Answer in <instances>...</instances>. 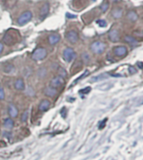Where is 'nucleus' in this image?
<instances>
[{"label":"nucleus","instance_id":"35","mask_svg":"<svg viewBox=\"0 0 143 160\" xmlns=\"http://www.w3.org/2000/svg\"><path fill=\"white\" fill-rule=\"evenodd\" d=\"M66 17L69 18V19H75L76 18V15H72L71 13H66Z\"/></svg>","mask_w":143,"mask_h":160},{"label":"nucleus","instance_id":"27","mask_svg":"<svg viewBox=\"0 0 143 160\" xmlns=\"http://www.w3.org/2000/svg\"><path fill=\"white\" fill-rule=\"evenodd\" d=\"M28 115H29V112H28V110H26V111H24V113L22 114V116H21V121L22 122H26L27 121V119H28Z\"/></svg>","mask_w":143,"mask_h":160},{"label":"nucleus","instance_id":"31","mask_svg":"<svg viewBox=\"0 0 143 160\" xmlns=\"http://www.w3.org/2000/svg\"><path fill=\"white\" fill-rule=\"evenodd\" d=\"M82 58H83V60L84 61H86V62H88V61H89V56H88V54L87 53L83 54Z\"/></svg>","mask_w":143,"mask_h":160},{"label":"nucleus","instance_id":"11","mask_svg":"<svg viewBox=\"0 0 143 160\" xmlns=\"http://www.w3.org/2000/svg\"><path fill=\"white\" fill-rule=\"evenodd\" d=\"M109 38H110V41L112 42H117L120 40V35L119 32L116 30H112L109 33Z\"/></svg>","mask_w":143,"mask_h":160},{"label":"nucleus","instance_id":"39","mask_svg":"<svg viewBox=\"0 0 143 160\" xmlns=\"http://www.w3.org/2000/svg\"><path fill=\"white\" fill-rule=\"evenodd\" d=\"M0 87H1V86H0Z\"/></svg>","mask_w":143,"mask_h":160},{"label":"nucleus","instance_id":"2","mask_svg":"<svg viewBox=\"0 0 143 160\" xmlns=\"http://www.w3.org/2000/svg\"><path fill=\"white\" fill-rule=\"evenodd\" d=\"M105 48H106V44L101 41H95L90 45L91 51L93 53L97 54L103 53L105 50Z\"/></svg>","mask_w":143,"mask_h":160},{"label":"nucleus","instance_id":"9","mask_svg":"<svg viewBox=\"0 0 143 160\" xmlns=\"http://www.w3.org/2000/svg\"><path fill=\"white\" fill-rule=\"evenodd\" d=\"M44 94L49 97H54L57 94V90H56V88L52 87V85L46 86L44 89Z\"/></svg>","mask_w":143,"mask_h":160},{"label":"nucleus","instance_id":"15","mask_svg":"<svg viewBox=\"0 0 143 160\" xmlns=\"http://www.w3.org/2000/svg\"><path fill=\"white\" fill-rule=\"evenodd\" d=\"M50 105H51V102L48 100H43L39 105V110L41 112H45L50 107Z\"/></svg>","mask_w":143,"mask_h":160},{"label":"nucleus","instance_id":"17","mask_svg":"<svg viewBox=\"0 0 143 160\" xmlns=\"http://www.w3.org/2000/svg\"><path fill=\"white\" fill-rule=\"evenodd\" d=\"M15 71V67L14 65L12 64H8L6 65L4 67H3V71L7 74H11L14 71Z\"/></svg>","mask_w":143,"mask_h":160},{"label":"nucleus","instance_id":"20","mask_svg":"<svg viewBox=\"0 0 143 160\" xmlns=\"http://www.w3.org/2000/svg\"><path fill=\"white\" fill-rule=\"evenodd\" d=\"M125 42H127L128 44H131V45H136L137 44V40L136 39H134L131 36H125Z\"/></svg>","mask_w":143,"mask_h":160},{"label":"nucleus","instance_id":"34","mask_svg":"<svg viewBox=\"0 0 143 160\" xmlns=\"http://www.w3.org/2000/svg\"><path fill=\"white\" fill-rule=\"evenodd\" d=\"M129 72L131 73V74H135V73H136V70L134 68V67H129Z\"/></svg>","mask_w":143,"mask_h":160},{"label":"nucleus","instance_id":"19","mask_svg":"<svg viewBox=\"0 0 143 160\" xmlns=\"http://www.w3.org/2000/svg\"><path fill=\"white\" fill-rule=\"evenodd\" d=\"M111 13L115 19H120L123 14V11L121 9H113Z\"/></svg>","mask_w":143,"mask_h":160},{"label":"nucleus","instance_id":"7","mask_svg":"<svg viewBox=\"0 0 143 160\" xmlns=\"http://www.w3.org/2000/svg\"><path fill=\"white\" fill-rule=\"evenodd\" d=\"M3 40V42L5 43L6 44H8V45H13V44H15L16 39H15V37L11 33L7 32L4 34Z\"/></svg>","mask_w":143,"mask_h":160},{"label":"nucleus","instance_id":"32","mask_svg":"<svg viewBox=\"0 0 143 160\" xmlns=\"http://www.w3.org/2000/svg\"><path fill=\"white\" fill-rule=\"evenodd\" d=\"M106 122H107V118H105V119L103 120V122L99 124V129H103V128H104V126H105V124H106Z\"/></svg>","mask_w":143,"mask_h":160},{"label":"nucleus","instance_id":"18","mask_svg":"<svg viewBox=\"0 0 143 160\" xmlns=\"http://www.w3.org/2000/svg\"><path fill=\"white\" fill-rule=\"evenodd\" d=\"M127 19L131 21H136L138 19V15L135 11H129L127 13Z\"/></svg>","mask_w":143,"mask_h":160},{"label":"nucleus","instance_id":"38","mask_svg":"<svg viewBox=\"0 0 143 160\" xmlns=\"http://www.w3.org/2000/svg\"><path fill=\"white\" fill-rule=\"evenodd\" d=\"M93 1H96V0H93Z\"/></svg>","mask_w":143,"mask_h":160},{"label":"nucleus","instance_id":"36","mask_svg":"<svg viewBox=\"0 0 143 160\" xmlns=\"http://www.w3.org/2000/svg\"><path fill=\"white\" fill-rule=\"evenodd\" d=\"M3 50V44L2 42H0V54H2Z\"/></svg>","mask_w":143,"mask_h":160},{"label":"nucleus","instance_id":"1","mask_svg":"<svg viewBox=\"0 0 143 160\" xmlns=\"http://www.w3.org/2000/svg\"><path fill=\"white\" fill-rule=\"evenodd\" d=\"M47 55V50L42 48V47H39L37 49L35 50L33 53H32V59L35 61H43L45 58L46 57Z\"/></svg>","mask_w":143,"mask_h":160},{"label":"nucleus","instance_id":"23","mask_svg":"<svg viewBox=\"0 0 143 160\" xmlns=\"http://www.w3.org/2000/svg\"><path fill=\"white\" fill-rule=\"evenodd\" d=\"M88 74H89L88 71H85V72H84V73L83 74V75H80V76H79V77H78L77 79H76V80L74 81V82L73 83V85H74V84H76V83H77V82H78V81H79L80 80H82V79H83L84 77H86V76H87V75H88Z\"/></svg>","mask_w":143,"mask_h":160},{"label":"nucleus","instance_id":"16","mask_svg":"<svg viewBox=\"0 0 143 160\" xmlns=\"http://www.w3.org/2000/svg\"><path fill=\"white\" fill-rule=\"evenodd\" d=\"M14 121L12 120L11 118H6L4 120L3 126H4V128H6V129L10 130V129L14 128Z\"/></svg>","mask_w":143,"mask_h":160},{"label":"nucleus","instance_id":"6","mask_svg":"<svg viewBox=\"0 0 143 160\" xmlns=\"http://www.w3.org/2000/svg\"><path fill=\"white\" fill-rule=\"evenodd\" d=\"M64 84H65L64 78L60 76V75H57V76H56L54 78H52V81H51V83H50V85H52V87H54V88H58V87L63 85Z\"/></svg>","mask_w":143,"mask_h":160},{"label":"nucleus","instance_id":"25","mask_svg":"<svg viewBox=\"0 0 143 160\" xmlns=\"http://www.w3.org/2000/svg\"><path fill=\"white\" fill-rule=\"evenodd\" d=\"M58 74H59L60 76H62V77H63V78L66 77V75H67V73H66V71H65V69H63L62 67H60V68H59Z\"/></svg>","mask_w":143,"mask_h":160},{"label":"nucleus","instance_id":"3","mask_svg":"<svg viewBox=\"0 0 143 160\" xmlns=\"http://www.w3.org/2000/svg\"><path fill=\"white\" fill-rule=\"evenodd\" d=\"M77 54L76 52L73 50V48H70V47H67L66 48L63 52H62V58L63 60L66 61V62H72L75 58H76Z\"/></svg>","mask_w":143,"mask_h":160},{"label":"nucleus","instance_id":"37","mask_svg":"<svg viewBox=\"0 0 143 160\" xmlns=\"http://www.w3.org/2000/svg\"><path fill=\"white\" fill-rule=\"evenodd\" d=\"M137 65L141 68V69H143V63L142 62H137Z\"/></svg>","mask_w":143,"mask_h":160},{"label":"nucleus","instance_id":"13","mask_svg":"<svg viewBox=\"0 0 143 160\" xmlns=\"http://www.w3.org/2000/svg\"><path fill=\"white\" fill-rule=\"evenodd\" d=\"M14 88L18 91H24L25 88V85H24V81H23V79L19 78L15 81L14 82Z\"/></svg>","mask_w":143,"mask_h":160},{"label":"nucleus","instance_id":"22","mask_svg":"<svg viewBox=\"0 0 143 160\" xmlns=\"http://www.w3.org/2000/svg\"><path fill=\"white\" fill-rule=\"evenodd\" d=\"M108 77V75H105V74H101V75H97V76H94L91 79L92 81H102L104 79H106Z\"/></svg>","mask_w":143,"mask_h":160},{"label":"nucleus","instance_id":"24","mask_svg":"<svg viewBox=\"0 0 143 160\" xmlns=\"http://www.w3.org/2000/svg\"><path fill=\"white\" fill-rule=\"evenodd\" d=\"M108 9H109V3H107V2L102 3L101 6H100V9L103 13H105L106 11L108 10Z\"/></svg>","mask_w":143,"mask_h":160},{"label":"nucleus","instance_id":"8","mask_svg":"<svg viewBox=\"0 0 143 160\" xmlns=\"http://www.w3.org/2000/svg\"><path fill=\"white\" fill-rule=\"evenodd\" d=\"M49 11H50V4L48 3H45L41 9V11H40V18H41V19H43L48 15Z\"/></svg>","mask_w":143,"mask_h":160},{"label":"nucleus","instance_id":"26","mask_svg":"<svg viewBox=\"0 0 143 160\" xmlns=\"http://www.w3.org/2000/svg\"><path fill=\"white\" fill-rule=\"evenodd\" d=\"M91 91V87H85V88H83V89H82V90H80L79 91V92L81 93V94H84V95H86V94H88L89 92Z\"/></svg>","mask_w":143,"mask_h":160},{"label":"nucleus","instance_id":"21","mask_svg":"<svg viewBox=\"0 0 143 160\" xmlns=\"http://www.w3.org/2000/svg\"><path fill=\"white\" fill-rule=\"evenodd\" d=\"M46 74H47V71H46V69L44 68V67L39 69V71H37V75H38L40 78H44L45 76L46 75Z\"/></svg>","mask_w":143,"mask_h":160},{"label":"nucleus","instance_id":"14","mask_svg":"<svg viewBox=\"0 0 143 160\" xmlns=\"http://www.w3.org/2000/svg\"><path fill=\"white\" fill-rule=\"evenodd\" d=\"M114 53H115V55H117V56H123V55L126 54L127 50L124 46H119V47H116L114 50Z\"/></svg>","mask_w":143,"mask_h":160},{"label":"nucleus","instance_id":"5","mask_svg":"<svg viewBox=\"0 0 143 160\" xmlns=\"http://www.w3.org/2000/svg\"><path fill=\"white\" fill-rule=\"evenodd\" d=\"M78 34L75 30H70L66 34V40L71 44H76L78 40Z\"/></svg>","mask_w":143,"mask_h":160},{"label":"nucleus","instance_id":"33","mask_svg":"<svg viewBox=\"0 0 143 160\" xmlns=\"http://www.w3.org/2000/svg\"><path fill=\"white\" fill-rule=\"evenodd\" d=\"M61 114L63 118H66V109L65 107H63L61 111Z\"/></svg>","mask_w":143,"mask_h":160},{"label":"nucleus","instance_id":"30","mask_svg":"<svg viewBox=\"0 0 143 160\" xmlns=\"http://www.w3.org/2000/svg\"><path fill=\"white\" fill-rule=\"evenodd\" d=\"M4 97H5V93H4V91H3V88H1V87H0V101L3 100V99H4Z\"/></svg>","mask_w":143,"mask_h":160},{"label":"nucleus","instance_id":"12","mask_svg":"<svg viewBox=\"0 0 143 160\" xmlns=\"http://www.w3.org/2000/svg\"><path fill=\"white\" fill-rule=\"evenodd\" d=\"M9 114L10 116V118H14L18 117L19 114V111L17 109V107H15L14 104H9Z\"/></svg>","mask_w":143,"mask_h":160},{"label":"nucleus","instance_id":"28","mask_svg":"<svg viewBox=\"0 0 143 160\" xmlns=\"http://www.w3.org/2000/svg\"><path fill=\"white\" fill-rule=\"evenodd\" d=\"M97 24H99L100 27H102V28L106 27V25H107V23H106L105 20H104V19H99V20L97 21Z\"/></svg>","mask_w":143,"mask_h":160},{"label":"nucleus","instance_id":"10","mask_svg":"<svg viewBox=\"0 0 143 160\" xmlns=\"http://www.w3.org/2000/svg\"><path fill=\"white\" fill-rule=\"evenodd\" d=\"M61 40V36L58 34H52L48 37V42L52 45H55Z\"/></svg>","mask_w":143,"mask_h":160},{"label":"nucleus","instance_id":"29","mask_svg":"<svg viewBox=\"0 0 143 160\" xmlns=\"http://www.w3.org/2000/svg\"><path fill=\"white\" fill-rule=\"evenodd\" d=\"M26 93H27V95H29V96H34V95H35V91H34L33 89H32L31 87H28V88H27Z\"/></svg>","mask_w":143,"mask_h":160},{"label":"nucleus","instance_id":"4","mask_svg":"<svg viewBox=\"0 0 143 160\" xmlns=\"http://www.w3.org/2000/svg\"><path fill=\"white\" fill-rule=\"evenodd\" d=\"M32 16H33V14H32V13L30 11H25V12H24L18 18V19H17L18 24L19 25H24V24H26L28 22H30L31 20Z\"/></svg>","mask_w":143,"mask_h":160}]
</instances>
